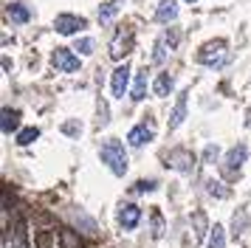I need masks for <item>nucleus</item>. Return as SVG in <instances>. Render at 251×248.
Returning a JSON list of instances; mask_svg holds the SVG:
<instances>
[{
  "label": "nucleus",
  "mask_w": 251,
  "mask_h": 248,
  "mask_svg": "<svg viewBox=\"0 0 251 248\" xmlns=\"http://www.w3.org/2000/svg\"><path fill=\"white\" fill-rule=\"evenodd\" d=\"M102 161L110 167L113 175H125L127 172V152H125V144L119 138H107L102 144Z\"/></svg>",
  "instance_id": "1"
},
{
  "label": "nucleus",
  "mask_w": 251,
  "mask_h": 248,
  "mask_svg": "<svg viewBox=\"0 0 251 248\" xmlns=\"http://www.w3.org/2000/svg\"><path fill=\"white\" fill-rule=\"evenodd\" d=\"M62 246H65V248H76V237L71 234L68 228H65V231H62Z\"/></svg>",
  "instance_id": "31"
},
{
  "label": "nucleus",
  "mask_w": 251,
  "mask_h": 248,
  "mask_svg": "<svg viewBox=\"0 0 251 248\" xmlns=\"http://www.w3.org/2000/svg\"><path fill=\"white\" fill-rule=\"evenodd\" d=\"M116 217H119V225H122L125 231H133L138 225V220H141V209L133 206V203H125V206H119Z\"/></svg>",
  "instance_id": "6"
},
{
  "label": "nucleus",
  "mask_w": 251,
  "mask_h": 248,
  "mask_svg": "<svg viewBox=\"0 0 251 248\" xmlns=\"http://www.w3.org/2000/svg\"><path fill=\"white\" fill-rule=\"evenodd\" d=\"M51 65L57 68V71H65V74H76L79 71V56L74 54V51H68V48H54Z\"/></svg>",
  "instance_id": "3"
},
{
  "label": "nucleus",
  "mask_w": 251,
  "mask_h": 248,
  "mask_svg": "<svg viewBox=\"0 0 251 248\" xmlns=\"http://www.w3.org/2000/svg\"><path fill=\"white\" fill-rule=\"evenodd\" d=\"M167 167L178 169V172H192V167H195V155L189 152V149L178 147V149H172L170 155H167Z\"/></svg>",
  "instance_id": "4"
},
{
  "label": "nucleus",
  "mask_w": 251,
  "mask_h": 248,
  "mask_svg": "<svg viewBox=\"0 0 251 248\" xmlns=\"http://www.w3.org/2000/svg\"><path fill=\"white\" fill-rule=\"evenodd\" d=\"M209 248H226V231H223V225H217L209 231Z\"/></svg>",
  "instance_id": "17"
},
{
  "label": "nucleus",
  "mask_w": 251,
  "mask_h": 248,
  "mask_svg": "<svg viewBox=\"0 0 251 248\" xmlns=\"http://www.w3.org/2000/svg\"><path fill=\"white\" fill-rule=\"evenodd\" d=\"M228 56V48L223 40H215V43H206L201 51H198V62H203V65L209 68H220L223 62H226Z\"/></svg>",
  "instance_id": "2"
},
{
  "label": "nucleus",
  "mask_w": 251,
  "mask_h": 248,
  "mask_svg": "<svg viewBox=\"0 0 251 248\" xmlns=\"http://www.w3.org/2000/svg\"><path fill=\"white\" fill-rule=\"evenodd\" d=\"M155 189V180H138V192H152Z\"/></svg>",
  "instance_id": "33"
},
{
  "label": "nucleus",
  "mask_w": 251,
  "mask_h": 248,
  "mask_svg": "<svg viewBox=\"0 0 251 248\" xmlns=\"http://www.w3.org/2000/svg\"><path fill=\"white\" fill-rule=\"evenodd\" d=\"M110 122V113H107V101L99 99V124H107Z\"/></svg>",
  "instance_id": "30"
},
{
  "label": "nucleus",
  "mask_w": 251,
  "mask_h": 248,
  "mask_svg": "<svg viewBox=\"0 0 251 248\" xmlns=\"http://www.w3.org/2000/svg\"><path fill=\"white\" fill-rule=\"evenodd\" d=\"M206 189H209V195H215V198H228V189L220 186V180H206Z\"/></svg>",
  "instance_id": "22"
},
{
  "label": "nucleus",
  "mask_w": 251,
  "mask_h": 248,
  "mask_svg": "<svg viewBox=\"0 0 251 248\" xmlns=\"http://www.w3.org/2000/svg\"><path fill=\"white\" fill-rule=\"evenodd\" d=\"M178 17V3L175 0H161L158 9H155V20L158 23H170Z\"/></svg>",
  "instance_id": "11"
},
{
  "label": "nucleus",
  "mask_w": 251,
  "mask_h": 248,
  "mask_svg": "<svg viewBox=\"0 0 251 248\" xmlns=\"http://www.w3.org/2000/svg\"><path fill=\"white\" fill-rule=\"evenodd\" d=\"M217 158H220V147H217V144H206V149H203V161H206V164H215Z\"/></svg>",
  "instance_id": "23"
},
{
  "label": "nucleus",
  "mask_w": 251,
  "mask_h": 248,
  "mask_svg": "<svg viewBox=\"0 0 251 248\" xmlns=\"http://www.w3.org/2000/svg\"><path fill=\"white\" fill-rule=\"evenodd\" d=\"M6 14H9L14 23H28V17H31V11L25 9L23 3H12V6L6 9Z\"/></svg>",
  "instance_id": "15"
},
{
  "label": "nucleus",
  "mask_w": 251,
  "mask_h": 248,
  "mask_svg": "<svg viewBox=\"0 0 251 248\" xmlns=\"http://www.w3.org/2000/svg\"><path fill=\"white\" fill-rule=\"evenodd\" d=\"M74 48H76L82 56H88V54H93V40H88V37H85V40H79V43L74 45Z\"/></svg>",
  "instance_id": "26"
},
{
  "label": "nucleus",
  "mask_w": 251,
  "mask_h": 248,
  "mask_svg": "<svg viewBox=\"0 0 251 248\" xmlns=\"http://www.w3.org/2000/svg\"><path fill=\"white\" fill-rule=\"evenodd\" d=\"M152 234H155V237L164 234V220H161V214H158V212L152 214Z\"/></svg>",
  "instance_id": "29"
},
{
  "label": "nucleus",
  "mask_w": 251,
  "mask_h": 248,
  "mask_svg": "<svg viewBox=\"0 0 251 248\" xmlns=\"http://www.w3.org/2000/svg\"><path fill=\"white\" fill-rule=\"evenodd\" d=\"M133 101H141L144 96H147V71H141L138 74V79H136V85H133Z\"/></svg>",
  "instance_id": "16"
},
{
  "label": "nucleus",
  "mask_w": 251,
  "mask_h": 248,
  "mask_svg": "<svg viewBox=\"0 0 251 248\" xmlns=\"http://www.w3.org/2000/svg\"><path fill=\"white\" fill-rule=\"evenodd\" d=\"M127 82H130V65H119L113 71V79H110V90H113V96L116 99H122L127 93Z\"/></svg>",
  "instance_id": "7"
},
{
  "label": "nucleus",
  "mask_w": 251,
  "mask_h": 248,
  "mask_svg": "<svg viewBox=\"0 0 251 248\" xmlns=\"http://www.w3.org/2000/svg\"><path fill=\"white\" fill-rule=\"evenodd\" d=\"M76 220H82V225H85V234H96V220H91L85 212H76Z\"/></svg>",
  "instance_id": "24"
},
{
  "label": "nucleus",
  "mask_w": 251,
  "mask_h": 248,
  "mask_svg": "<svg viewBox=\"0 0 251 248\" xmlns=\"http://www.w3.org/2000/svg\"><path fill=\"white\" fill-rule=\"evenodd\" d=\"M3 133L9 135V133H14L17 127H20V113L17 110H12V107H3Z\"/></svg>",
  "instance_id": "13"
},
{
  "label": "nucleus",
  "mask_w": 251,
  "mask_h": 248,
  "mask_svg": "<svg viewBox=\"0 0 251 248\" xmlns=\"http://www.w3.org/2000/svg\"><path fill=\"white\" fill-rule=\"evenodd\" d=\"M172 48L167 43H164V37H161L158 43H155V51H152V59H155V62H164V59H167V54H170Z\"/></svg>",
  "instance_id": "21"
},
{
  "label": "nucleus",
  "mask_w": 251,
  "mask_h": 248,
  "mask_svg": "<svg viewBox=\"0 0 251 248\" xmlns=\"http://www.w3.org/2000/svg\"><path fill=\"white\" fill-rule=\"evenodd\" d=\"M14 248H25V228H23V223L17 225V243H14Z\"/></svg>",
  "instance_id": "32"
},
{
  "label": "nucleus",
  "mask_w": 251,
  "mask_h": 248,
  "mask_svg": "<svg viewBox=\"0 0 251 248\" xmlns=\"http://www.w3.org/2000/svg\"><path fill=\"white\" fill-rule=\"evenodd\" d=\"M243 225H246V212L240 209V212H234V237L243 234Z\"/></svg>",
  "instance_id": "27"
},
{
  "label": "nucleus",
  "mask_w": 251,
  "mask_h": 248,
  "mask_svg": "<svg viewBox=\"0 0 251 248\" xmlns=\"http://www.w3.org/2000/svg\"><path fill=\"white\" fill-rule=\"evenodd\" d=\"M183 3H198V0H183Z\"/></svg>",
  "instance_id": "34"
},
{
  "label": "nucleus",
  "mask_w": 251,
  "mask_h": 248,
  "mask_svg": "<svg viewBox=\"0 0 251 248\" xmlns=\"http://www.w3.org/2000/svg\"><path fill=\"white\" fill-rule=\"evenodd\" d=\"M130 147H144L147 141H152V124H136L130 133H127Z\"/></svg>",
  "instance_id": "8"
},
{
  "label": "nucleus",
  "mask_w": 251,
  "mask_h": 248,
  "mask_svg": "<svg viewBox=\"0 0 251 248\" xmlns=\"http://www.w3.org/2000/svg\"><path fill=\"white\" fill-rule=\"evenodd\" d=\"M161 37H164V43L170 45V48H175V45H178V31H175V28H167Z\"/></svg>",
  "instance_id": "28"
},
{
  "label": "nucleus",
  "mask_w": 251,
  "mask_h": 248,
  "mask_svg": "<svg viewBox=\"0 0 251 248\" xmlns=\"http://www.w3.org/2000/svg\"><path fill=\"white\" fill-rule=\"evenodd\" d=\"M246 158H249V147H246V144L231 147V149H228V155H226V169H228V172H234V169L240 172V167L246 164Z\"/></svg>",
  "instance_id": "9"
},
{
  "label": "nucleus",
  "mask_w": 251,
  "mask_h": 248,
  "mask_svg": "<svg viewBox=\"0 0 251 248\" xmlns=\"http://www.w3.org/2000/svg\"><path fill=\"white\" fill-rule=\"evenodd\" d=\"M62 133H65V135H71V138H79V133H82V124H79V122H65V124H62Z\"/></svg>",
  "instance_id": "25"
},
{
  "label": "nucleus",
  "mask_w": 251,
  "mask_h": 248,
  "mask_svg": "<svg viewBox=\"0 0 251 248\" xmlns=\"http://www.w3.org/2000/svg\"><path fill=\"white\" fill-rule=\"evenodd\" d=\"M116 11H119V3H104L99 9V23H110L116 17Z\"/></svg>",
  "instance_id": "19"
},
{
  "label": "nucleus",
  "mask_w": 251,
  "mask_h": 248,
  "mask_svg": "<svg viewBox=\"0 0 251 248\" xmlns=\"http://www.w3.org/2000/svg\"><path fill=\"white\" fill-rule=\"evenodd\" d=\"M88 23L85 17H76V14H57V20H54V28L59 34H79Z\"/></svg>",
  "instance_id": "5"
},
{
  "label": "nucleus",
  "mask_w": 251,
  "mask_h": 248,
  "mask_svg": "<svg viewBox=\"0 0 251 248\" xmlns=\"http://www.w3.org/2000/svg\"><path fill=\"white\" fill-rule=\"evenodd\" d=\"M37 138H40V130L37 127H28V130H23V133L17 135V144L25 147V144H31V141H37Z\"/></svg>",
  "instance_id": "20"
},
{
  "label": "nucleus",
  "mask_w": 251,
  "mask_h": 248,
  "mask_svg": "<svg viewBox=\"0 0 251 248\" xmlns=\"http://www.w3.org/2000/svg\"><path fill=\"white\" fill-rule=\"evenodd\" d=\"M172 88H175V79L170 76V74H161L158 79H155V85H152V90H155V96H170L172 93Z\"/></svg>",
  "instance_id": "14"
},
{
  "label": "nucleus",
  "mask_w": 251,
  "mask_h": 248,
  "mask_svg": "<svg viewBox=\"0 0 251 248\" xmlns=\"http://www.w3.org/2000/svg\"><path fill=\"white\" fill-rule=\"evenodd\" d=\"M130 43H133V34H130V31L119 34V37L113 40V45H110V56H113V59H122V56L130 51Z\"/></svg>",
  "instance_id": "12"
},
{
  "label": "nucleus",
  "mask_w": 251,
  "mask_h": 248,
  "mask_svg": "<svg viewBox=\"0 0 251 248\" xmlns=\"http://www.w3.org/2000/svg\"><path fill=\"white\" fill-rule=\"evenodd\" d=\"M183 119H186V93H181L178 96V101H175V107H172V113H170V130H175V127H181L183 124Z\"/></svg>",
  "instance_id": "10"
},
{
  "label": "nucleus",
  "mask_w": 251,
  "mask_h": 248,
  "mask_svg": "<svg viewBox=\"0 0 251 248\" xmlns=\"http://www.w3.org/2000/svg\"><path fill=\"white\" fill-rule=\"evenodd\" d=\"M192 223H195V240H203L206 228H209V225H206V214L203 212H195L192 214Z\"/></svg>",
  "instance_id": "18"
}]
</instances>
